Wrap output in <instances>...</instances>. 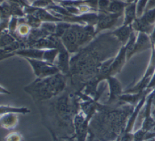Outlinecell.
Instances as JSON below:
<instances>
[{"mask_svg":"<svg viewBox=\"0 0 155 141\" xmlns=\"http://www.w3.org/2000/svg\"><path fill=\"white\" fill-rule=\"evenodd\" d=\"M120 112L114 109H101L91 121V131L101 141H112L119 133L120 126Z\"/></svg>","mask_w":155,"mask_h":141,"instance_id":"6da1fadb","label":"cell"},{"mask_svg":"<svg viewBox=\"0 0 155 141\" xmlns=\"http://www.w3.org/2000/svg\"><path fill=\"white\" fill-rule=\"evenodd\" d=\"M66 79L62 73L37 80L25 87L24 90L37 101H44L56 96L65 88Z\"/></svg>","mask_w":155,"mask_h":141,"instance_id":"7a4b0ae2","label":"cell"},{"mask_svg":"<svg viewBox=\"0 0 155 141\" xmlns=\"http://www.w3.org/2000/svg\"><path fill=\"white\" fill-rule=\"evenodd\" d=\"M32 67L35 75L38 78H44L54 75L59 73L57 66L41 59H30L25 57Z\"/></svg>","mask_w":155,"mask_h":141,"instance_id":"3957f363","label":"cell"},{"mask_svg":"<svg viewBox=\"0 0 155 141\" xmlns=\"http://www.w3.org/2000/svg\"><path fill=\"white\" fill-rule=\"evenodd\" d=\"M56 47H58L57 48L59 51L57 67L62 74H67L69 72V55L68 50L59 40L56 41Z\"/></svg>","mask_w":155,"mask_h":141,"instance_id":"277c9868","label":"cell"},{"mask_svg":"<svg viewBox=\"0 0 155 141\" xmlns=\"http://www.w3.org/2000/svg\"><path fill=\"white\" fill-rule=\"evenodd\" d=\"M62 42L68 50V51L72 53L76 51L79 47L78 38L74 28H69L66 32L62 36Z\"/></svg>","mask_w":155,"mask_h":141,"instance_id":"5b68a950","label":"cell"},{"mask_svg":"<svg viewBox=\"0 0 155 141\" xmlns=\"http://www.w3.org/2000/svg\"><path fill=\"white\" fill-rule=\"evenodd\" d=\"M120 14H101L97 18V28L95 34L104 29L111 27L117 21Z\"/></svg>","mask_w":155,"mask_h":141,"instance_id":"8992f818","label":"cell"},{"mask_svg":"<svg viewBox=\"0 0 155 141\" xmlns=\"http://www.w3.org/2000/svg\"><path fill=\"white\" fill-rule=\"evenodd\" d=\"M110 88V96L108 103H111L120 94L122 88L119 81L113 76H109L107 77Z\"/></svg>","mask_w":155,"mask_h":141,"instance_id":"52a82bcc","label":"cell"},{"mask_svg":"<svg viewBox=\"0 0 155 141\" xmlns=\"http://www.w3.org/2000/svg\"><path fill=\"white\" fill-rule=\"evenodd\" d=\"M131 33H132L131 31L130 25H123L122 27L115 30L113 32V34L115 35L117 39L123 44H125L128 40L129 38L131 36Z\"/></svg>","mask_w":155,"mask_h":141,"instance_id":"ba28073f","label":"cell"},{"mask_svg":"<svg viewBox=\"0 0 155 141\" xmlns=\"http://www.w3.org/2000/svg\"><path fill=\"white\" fill-rule=\"evenodd\" d=\"M16 53L25 57L42 60L44 51L39 49H25L19 50Z\"/></svg>","mask_w":155,"mask_h":141,"instance_id":"9c48e42d","label":"cell"},{"mask_svg":"<svg viewBox=\"0 0 155 141\" xmlns=\"http://www.w3.org/2000/svg\"><path fill=\"white\" fill-rule=\"evenodd\" d=\"M136 5L135 4H131L127 5L125 9V19L124 25H128L135 20L136 17Z\"/></svg>","mask_w":155,"mask_h":141,"instance_id":"30bf717a","label":"cell"},{"mask_svg":"<svg viewBox=\"0 0 155 141\" xmlns=\"http://www.w3.org/2000/svg\"><path fill=\"white\" fill-rule=\"evenodd\" d=\"M126 4L117 0H113L110 2L108 11L113 14H121Z\"/></svg>","mask_w":155,"mask_h":141,"instance_id":"8fae6325","label":"cell"},{"mask_svg":"<svg viewBox=\"0 0 155 141\" xmlns=\"http://www.w3.org/2000/svg\"><path fill=\"white\" fill-rule=\"evenodd\" d=\"M59 51L58 48H50L48 50L44 51V55H43V59L42 60L48 62L49 63L53 64L54 61L56 57L58 55Z\"/></svg>","mask_w":155,"mask_h":141,"instance_id":"7c38bea8","label":"cell"},{"mask_svg":"<svg viewBox=\"0 0 155 141\" xmlns=\"http://www.w3.org/2000/svg\"><path fill=\"white\" fill-rule=\"evenodd\" d=\"M15 115L12 114H4V118H1V125H4V128H13V126L15 125L16 123Z\"/></svg>","mask_w":155,"mask_h":141,"instance_id":"4fadbf2b","label":"cell"},{"mask_svg":"<svg viewBox=\"0 0 155 141\" xmlns=\"http://www.w3.org/2000/svg\"><path fill=\"white\" fill-rule=\"evenodd\" d=\"M1 114L3 113H28V110L27 108H14L11 107H7V106H1Z\"/></svg>","mask_w":155,"mask_h":141,"instance_id":"5bb4252c","label":"cell"},{"mask_svg":"<svg viewBox=\"0 0 155 141\" xmlns=\"http://www.w3.org/2000/svg\"><path fill=\"white\" fill-rule=\"evenodd\" d=\"M70 28V25L67 24H58L56 28V34L57 36H62L66 31Z\"/></svg>","mask_w":155,"mask_h":141,"instance_id":"9a60e30c","label":"cell"},{"mask_svg":"<svg viewBox=\"0 0 155 141\" xmlns=\"http://www.w3.org/2000/svg\"><path fill=\"white\" fill-rule=\"evenodd\" d=\"M14 42H15L14 39L10 35L7 34H4L1 35V48H2L3 47H5L6 46H8Z\"/></svg>","mask_w":155,"mask_h":141,"instance_id":"2e32d148","label":"cell"},{"mask_svg":"<svg viewBox=\"0 0 155 141\" xmlns=\"http://www.w3.org/2000/svg\"><path fill=\"white\" fill-rule=\"evenodd\" d=\"M142 18L150 24H153L155 21V8L149 10Z\"/></svg>","mask_w":155,"mask_h":141,"instance_id":"e0dca14e","label":"cell"},{"mask_svg":"<svg viewBox=\"0 0 155 141\" xmlns=\"http://www.w3.org/2000/svg\"><path fill=\"white\" fill-rule=\"evenodd\" d=\"M11 12V8L7 4L1 5V17L7 18L10 16Z\"/></svg>","mask_w":155,"mask_h":141,"instance_id":"ac0fdd59","label":"cell"},{"mask_svg":"<svg viewBox=\"0 0 155 141\" xmlns=\"http://www.w3.org/2000/svg\"><path fill=\"white\" fill-rule=\"evenodd\" d=\"M109 0H98V5L101 10H108L110 5Z\"/></svg>","mask_w":155,"mask_h":141,"instance_id":"d6986e66","label":"cell"},{"mask_svg":"<svg viewBox=\"0 0 155 141\" xmlns=\"http://www.w3.org/2000/svg\"><path fill=\"white\" fill-rule=\"evenodd\" d=\"M147 0H139V3L137 4V15H140L142 12V10L145 7V5H146V2H147Z\"/></svg>","mask_w":155,"mask_h":141,"instance_id":"ffe728a7","label":"cell"},{"mask_svg":"<svg viewBox=\"0 0 155 141\" xmlns=\"http://www.w3.org/2000/svg\"><path fill=\"white\" fill-rule=\"evenodd\" d=\"M10 8H11V12L14 15L15 14L18 15H22V12L18 5L15 4H12Z\"/></svg>","mask_w":155,"mask_h":141,"instance_id":"44dd1931","label":"cell"},{"mask_svg":"<svg viewBox=\"0 0 155 141\" xmlns=\"http://www.w3.org/2000/svg\"><path fill=\"white\" fill-rule=\"evenodd\" d=\"M85 141H101L91 131L88 130V134Z\"/></svg>","mask_w":155,"mask_h":141,"instance_id":"7402d4cb","label":"cell"},{"mask_svg":"<svg viewBox=\"0 0 155 141\" xmlns=\"http://www.w3.org/2000/svg\"><path fill=\"white\" fill-rule=\"evenodd\" d=\"M50 133L51 134L53 141H71L70 139L71 138H63V137H60L57 136L53 131L49 130Z\"/></svg>","mask_w":155,"mask_h":141,"instance_id":"603a6c76","label":"cell"},{"mask_svg":"<svg viewBox=\"0 0 155 141\" xmlns=\"http://www.w3.org/2000/svg\"><path fill=\"white\" fill-rule=\"evenodd\" d=\"M155 6V0H150L148 4V10L152 9V7Z\"/></svg>","mask_w":155,"mask_h":141,"instance_id":"cb8c5ba5","label":"cell"},{"mask_svg":"<svg viewBox=\"0 0 155 141\" xmlns=\"http://www.w3.org/2000/svg\"><path fill=\"white\" fill-rule=\"evenodd\" d=\"M88 1L93 5H96L98 4V0H88Z\"/></svg>","mask_w":155,"mask_h":141,"instance_id":"d4e9b609","label":"cell"},{"mask_svg":"<svg viewBox=\"0 0 155 141\" xmlns=\"http://www.w3.org/2000/svg\"><path fill=\"white\" fill-rule=\"evenodd\" d=\"M133 1H134V0H127L128 2H132Z\"/></svg>","mask_w":155,"mask_h":141,"instance_id":"484cf974","label":"cell"}]
</instances>
